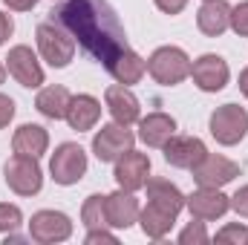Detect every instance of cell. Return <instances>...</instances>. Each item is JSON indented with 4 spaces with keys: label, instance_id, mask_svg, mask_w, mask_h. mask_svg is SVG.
Returning a JSON list of instances; mask_svg holds the SVG:
<instances>
[{
    "label": "cell",
    "instance_id": "obj_1",
    "mask_svg": "<svg viewBox=\"0 0 248 245\" xmlns=\"http://www.w3.org/2000/svg\"><path fill=\"white\" fill-rule=\"evenodd\" d=\"M52 15H58V23H63L104 66L127 49L122 23L104 0H69Z\"/></svg>",
    "mask_w": 248,
    "mask_h": 245
},
{
    "label": "cell",
    "instance_id": "obj_2",
    "mask_svg": "<svg viewBox=\"0 0 248 245\" xmlns=\"http://www.w3.org/2000/svg\"><path fill=\"white\" fill-rule=\"evenodd\" d=\"M190 58L182 46H159L147 58V72L162 87H176L185 78H190Z\"/></svg>",
    "mask_w": 248,
    "mask_h": 245
},
{
    "label": "cell",
    "instance_id": "obj_3",
    "mask_svg": "<svg viewBox=\"0 0 248 245\" xmlns=\"http://www.w3.org/2000/svg\"><path fill=\"white\" fill-rule=\"evenodd\" d=\"M35 38H38L41 58L49 63L52 69H63V66H69V61L75 58V38L69 32H63L61 23H55V20L41 23L38 32H35Z\"/></svg>",
    "mask_w": 248,
    "mask_h": 245
},
{
    "label": "cell",
    "instance_id": "obj_4",
    "mask_svg": "<svg viewBox=\"0 0 248 245\" xmlns=\"http://www.w3.org/2000/svg\"><path fill=\"white\" fill-rule=\"evenodd\" d=\"M87 168H90V159H87V150L75 141H63L55 147L52 159H49V173H52V182L55 184H78L87 176Z\"/></svg>",
    "mask_w": 248,
    "mask_h": 245
},
{
    "label": "cell",
    "instance_id": "obj_5",
    "mask_svg": "<svg viewBox=\"0 0 248 245\" xmlns=\"http://www.w3.org/2000/svg\"><path fill=\"white\" fill-rule=\"evenodd\" d=\"M3 179H6V187L15 190L17 196H35L44 187V170H41L35 156L15 153L3 165Z\"/></svg>",
    "mask_w": 248,
    "mask_h": 245
},
{
    "label": "cell",
    "instance_id": "obj_6",
    "mask_svg": "<svg viewBox=\"0 0 248 245\" xmlns=\"http://www.w3.org/2000/svg\"><path fill=\"white\" fill-rule=\"evenodd\" d=\"M208 130L217 138V144H222V147L240 144L248 133L246 107H240V104H222V107H217L211 113V119H208Z\"/></svg>",
    "mask_w": 248,
    "mask_h": 245
},
{
    "label": "cell",
    "instance_id": "obj_7",
    "mask_svg": "<svg viewBox=\"0 0 248 245\" xmlns=\"http://www.w3.org/2000/svg\"><path fill=\"white\" fill-rule=\"evenodd\" d=\"M133 144H136L133 130L119 122L101 124V130L93 136V153H95L98 162H113L116 165L119 156H124L127 150H133Z\"/></svg>",
    "mask_w": 248,
    "mask_h": 245
},
{
    "label": "cell",
    "instance_id": "obj_8",
    "mask_svg": "<svg viewBox=\"0 0 248 245\" xmlns=\"http://www.w3.org/2000/svg\"><path fill=\"white\" fill-rule=\"evenodd\" d=\"M29 237L41 245H55L72 237V219L63 211H38L29 219Z\"/></svg>",
    "mask_w": 248,
    "mask_h": 245
},
{
    "label": "cell",
    "instance_id": "obj_9",
    "mask_svg": "<svg viewBox=\"0 0 248 245\" xmlns=\"http://www.w3.org/2000/svg\"><path fill=\"white\" fill-rule=\"evenodd\" d=\"M190 78L202 92H219V90H225V84L231 78V69H228L222 55L205 52L190 63Z\"/></svg>",
    "mask_w": 248,
    "mask_h": 245
},
{
    "label": "cell",
    "instance_id": "obj_10",
    "mask_svg": "<svg viewBox=\"0 0 248 245\" xmlns=\"http://www.w3.org/2000/svg\"><path fill=\"white\" fill-rule=\"evenodd\" d=\"M6 69L26 90H41V84H44V66L38 61V55L32 52V46H23V44L12 46L9 58H6Z\"/></svg>",
    "mask_w": 248,
    "mask_h": 245
},
{
    "label": "cell",
    "instance_id": "obj_11",
    "mask_svg": "<svg viewBox=\"0 0 248 245\" xmlns=\"http://www.w3.org/2000/svg\"><path fill=\"white\" fill-rule=\"evenodd\" d=\"M185 208L193 219L211 222L231 211V196H225L222 187H196L190 196H185Z\"/></svg>",
    "mask_w": 248,
    "mask_h": 245
},
{
    "label": "cell",
    "instance_id": "obj_12",
    "mask_svg": "<svg viewBox=\"0 0 248 245\" xmlns=\"http://www.w3.org/2000/svg\"><path fill=\"white\" fill-rule=\"evenodd\" d=\"M190 173H193V182L199 187H222V184L234 182L240 176V165L222 153H208Z\"/></svg>",
    "mask_w": 248,
    "mask_h": 245
},
{
    "label": "cell",
    "instance_id": "obj_13",
    "mask_svg": "<svg viewBox=\"0 0 248 245\" xmlns=\"http://www.w3.org/2000/svg\"><path fill=\"white\" fill-rule=\"evenodd\" d=\"M113 179L122 190H141L147 179H150V156L147 153H139V150H127L124 156L116 159V170H113Z\"/></svg>",
    "mask_w": 248,
    "mask_h": 245
},
{
    "label": "cell",
    "instance_id": "obj_14",
    "mask_svg": "<svg viewBox=\"0 0 248 245\" xmlns=\"http://www.w3.org/2000/svg\"><path fill=\"white\" fill-rule=\"evenodd\" d=\"M162 150H165V162L170 168H179V170H193L208 156L205 141L196 136H170V141Z\"/></svg>",
    "mask_w": 248,
    "mask_h": 245
},
{
    "label": "cell",
    "instance_id": "obj_15",
    "mask_svg": "<svg viewBox=\"0 0 248 245\" xmlns=\"http://www.w3.org/2000/svg\"><path fill=\"white\" fill-rule=\"evenodd\" d=\"M104 104H107L113 122L124 124V127L139 124V119H141V104H139V98L133 95V90L124 87V84H113V87H107V92H104Z\"/></svg>",
    "mask_w": 248,
    "mask_h": 245
},
{
    "label": "cell",
    "instance_id": "obj_16",
    "mask_svg": "<svg viewBox=\"0 0 248 245\" xmlns=\"http://www.w3.org/2000/svg\"><path fill=\"white\" fill-rule=\"evenodd\" d=\"M139 214H141V205L133 196V190H122L119 187L116 193L107 196V222H110V228H116V231L133 228L139 222Z\"/></svg>",
    "mask_w": 248,
    "mask_h": 245
},
{
    "label": "cell",
    "instance_id": "obj_17",
    "mask_svg": "<svg viewBox=\"0 0 248 245\" xmlns=\"http://www.w3.org/2000/svg\"><path fill=\"white\" fill-rule=\"evenodd\" d=\"M170 136H176V119H173V116L156 110V113H147L144 119H139V138H141L147 147L162 150V147L170 141Z\"/></svg>",
    "mask_w": 248,
    "mask_h": 245
},
{
    "label": "cell",
    "instance_id": "obj_18",
    "mask_svg": "<svg viewBox=\"0 0 248 245\" xmlns=\"http://www.w3.org/2000/svg\"><path fill=\"white\" fill-rule=\"evenodd\" d=\"M196 26L208 38H219L231 29V6L225 0H205L196 12Z\"/></svg>",
    "mask_w": 248,
    "mask_h": 245
},
{
    "label": "cell",
    "instance_id": "obj_19",
    "mask_svg": "<svg viewBox=\"0 0 248 245\" xmlns=\"http://www.w3.org/2000/svg\"><path fill=\"white\" fill-rule=\"evenodd\" d=\"M66 124L75 130V133H87V130H93L98 119H101V101L95 98V95H87V92H81V95H72V101H69V107H66Z\"/></svg>",
    "mask_w": 248,
    "mask_h": 245
},
{
    "label": "cell",
    "instance_id": "obj_20",
    "mask_svg": "<svg viewBox=\"0 0 248 245\" xmlns=\"http://www.w3.org/2000/svg\"><path fill=\"white\" fill-rule=\"evenodd\" d=\"M176 216H179V214H173L170 208H165V205H156V202H147V205L141 208V214H139L141 234H144L147 240H165V237L173 231V225H176Z\"/></svg>",
    "mask_w": 248,
    "mask_h": 245
},
{
    "label": "cell",
    "instance_id": "obj_21",
    "mask_svg": "<svg viewBox=\"0 0 248 245\" xmlns=\"http://www.w3.org/2000/svg\"><path fill=\"white\" fill-rule=\"evenodd\" d=\"M12 150L20 156H35L41 159L49 150V133L41 124H20L12 136Z\"/></svg>",
    "mask_w": 248,
    "mask_h": 245
},
{
    "label": "cell",
    "instance_id": "obj_22",
    "mask_svg": "<svg viewBox=\"0 0 248 245\" xmlns=\"http://www.w3.org/2000/svg\"><path fill=\"white\" fill-rule=\"evenodd\" d=\"M107 72L116 78V84H124V87H133V84H139L141 78H144V72H147V61L139 55V52H133L130 46L116 55V61L107 66Z\"/></svg>",
    "mask_w": 248,
    "mask_h": 245
},
{
    "label": "cell",
    "instance_id": "obj_23",
    "mask_svg": "<svg viewBox=\"0 0 248 245\" xmlns=\"http://www.w3.org/2000/svg\"><path fill=\"white\" fill-rule=\"evenodd\" d=\"M72 95L69 90L61 87V84H49V87H41L38 98H35V107L44 119H52V122H61L66 116V107H69Z\"/></svg>",
    "mask_w": 248,
    "mask_h": 245
},
{
    "label": "cell",
    "instance_id": "obj_24",
    "mask_svg": "<svg viewBox=\"0 0 248 245\" xmlns=\"http://www.w3.org/2000/svg\"><path fill=\"white\" fill-rule=\"evenodd\" d=\"M144 190H147V202L165 205V208H170L173 214H182V211H185V193L170 182V179L150 176L147 184H144Z\"/></svg>",
    "mask_w": 248,
    "mask_h": 245
},
{
    "label": "cell",
    "instance_id": "obj_25",
    "mask_svg": "<svg viewBox=\"0 0 248 245\" xmlns=\"http://www.w3.org/2000/svg\"><path fill=\"white\" fill-rule=\"evenodd\" d=\"M81 222L87 231L93 228H110L107 222V196L104 193H90L81 205Z\"/></svg>",
    "mask_w": 248,
    "mask_h": 245
},
{
    "label": "cell",
    "instance_id": "obj_26",
    "mask_svg": "<svg viewBox=\"0 0 248 245\" xmlns=\"http://www.w3.org/2000/svg\"><path fill=\"white\" fill-rule=\"evenodd\" d=\"M20 225H23L20 208L17 205H9V202H0V234H15Z\"/></svg>",
    "mask_w": 248,
    "mask_h": 245
},
{
    "label": "cell",
    "instance_id": "obj_27",
    "mask_svg": "<svg viewBox=\"0 0 248 245\" xmlns=\"http://www.w3.org/2000/svg\"><path fill=\"white\" fill-rule=\"evenodd\" d=\"M214 240L222 243V245H248V228L243 222H231V225L219 228Z\"/></svg>",
    "mask_w": 248,
    "mask_h": 245
},
{
    "label": "cell",
    "instance_id": "obj_28",
    "mask_svg": "<svg viewBox=\"0 0 248 245\" xmlns=\"http://www.w3.org/2000/svg\"><path fill=\"white\" fill-rule=\"evenodd\" d=\"M205 243H211V234L205 231V222L202 219L190 222L187 228H182V234H179V245H205Z\"/></svg>",
    "mask_w": 248,
    "mask_h": 245
},
{
    "label": "cell",
    "instance_id": "obj_29",
    "mask_svg": "<svg viewBox=\"0 0 248 245\" xmlns=\"http://www.w3.org/2000/svg\"><path fill=\"white\" fill-rule=\"evenodd\" d=\"M231 29L240 35V38H248V0L237 3L231 9Z\"/></svg>",
    "mask_w": 248,
    "mask_h": 245
},
{
    "label": "cell",
    "instance_id": "obj_30",
    "mask_svg": "<svg viewBox=\"0 0 248 245\" xmlns=\"http://www.w3.org/2000/svg\"><path fill=\"white\" fill-rule=\"evenodd\" d=\"M87 245H95V243H110L116 245L119 243V237L110 231V228H93V231H87V240H84Z\"/></svg>",
    "mask_w": 248,
    "mask_h": 245
},
{
    "label": "cell",
    "instance_id": "obj_31",
    "mask_svg": "<svg viewBox=\"0 0 248 245\" xmlns=\"http://www.w3.org/2000/svg\"><path fill=\"white\" fill-rule=\"evenodd\" d=\"M15 110H17V107H15V101H12L9 95H3V92H0V130L12 124V119H15Z\"/></svg>",
    "mask_w": 248,
    "mask_h": 245
},
{
    "label": "cell",
    "instance_id": "obj_32",
    "mask_svg": "<svg viewBox=\"0 0 248 245\" xmlns=\"http://www.w3.org/2000/svg\"><path fill=\"white\" fill-rule=\"evenodd\" d=\"M231 208H234L240 216H246V219H248V184H246V187H240V190L231 196Z\"/></svg>",
    "mask_w": 248,
    "mask_h": 245
},
{
    "label": "cell",
    "instance_id": "obj_33",
    "mask_svg": "<svg viewBox=\"0 0 248 245\" xmlns=\"http://www.w3.org/2000/svg\"><path fill=\"white\" fill-rule=\"evenodd\" d=\"M153 3H156V9L165 12V15H179L187 6V0H153Z\"/></svg>",
    "mask_w": 248,
    "mask_h": 245
},
{
    "label": "cell",
    "instance_id": "obj_34",
    "mask_svg": "<svg viewBox=\"0 0 248 245\" xmlns=\"http://www.w3.org/2000/svg\"><path fill=\"white\" fill-rule=\"evenodd\" d=\"M12 32H15V20H12V15L0 12V46L12 38Z\"/></svg>",
    "mask_w": 248,
    "mask_h": 245
},
{
    "label": "cell",
    "instance_id": "obj_35",
    "mask_svg": "<svg viewBox=\"0 0 248 245\" xmlns=\"http://www.w3.org/2000/svg\"><path fill=\"white\" fill-rule=\"evenodd\" d=\"M12 12H32L38 6V0H3Z\"/></svg>",
    "mask_w": 248,
    "mask_h": 245
},
{
    "label": "cell",
    "instance_id": "obj_36",
    "mask_svg": "<svg viewBox=\"0 0 248 245\" xmlns=\"http://www.w3.org/2000/svg\"><path fill=\"white\" fill-rule=\"evenodd\" d=\"M237 87H240V92H243V95L248 98V66L243 69V72H240V81H237Z\"/></svg>",
    "mask_w": 248,
    "mask_h": 245
},
{
    "label": "cell",
    "instance_id": "obj_37",
    "mask_svg": "<svg viewBox=\"0 0 248 245\" xmlns=\"http://www.w3.org/2000/svg\"><path fill=\"white\" fill-rule=\"evenodd\" d=\"M6 72H9V69H6V63H0V84L6 81Z\"/></svg>",
    "mask_w": 248,
    "mask_h": 245
}]
</instances>
